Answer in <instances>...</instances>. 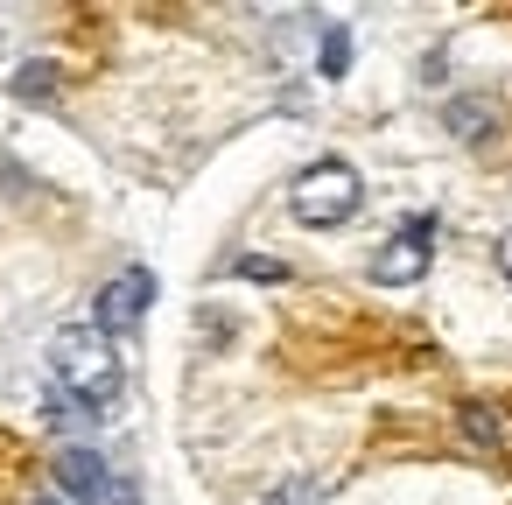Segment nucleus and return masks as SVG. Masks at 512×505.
Wrapping results in <instances>:
<instances>
[{"mask_svg": "<svg viewBox=\"0 0 512 505\" xmlns=\"http://www.w3.org/2000/svg\"><path fill=\"white\" fill-rule=\"evenodd\" d=\"M0 36H8V29H0Z\"/></svg>", "mask_w": 512, "mask_h": 505, "instance_id": "2eb2a0df", "label": "nucleus"}, {"mask_svg": "<svg viewBox=\"0 0 512 505\" xmlns=\"http://www.w3.org/2000/svg\"><path fill=\"white\" fill-rule=\"evenodd\" d=\"M260 505H323V477H309V470H295V477H281Z\"/></svg>", "mask_w": 512, "mask_h": 505, "instance_id": "0eeeda50", "label": "nucleus"}, {"mask_svg": "<svg viewBox=\"0 0 512 505\" xmlns=\"http://www.w3.org/2000/svg\"><path fill=\"white\" fill-rule=\"evenodd\" d=\"M36 505H64V498H36Z\"/></svg>", "mask_w": 512, "mask_h": 505, "instance_id": "4468645a", "label": "nucleus"}, {"mask_svg": "<svg viewBox=\"0 0 512 505\" xmlns=\"http://www.w3.org/2000/svg\"><path fill=\"white\" fill-rule=\"evenodd\" d=\"M344 71H351V29L330 22L323 29V78H344Z\"/></svg>", "mask_w": 512, "mask_h": 505, "instance_id": "1a4fd4ad", "label": "nucleus"}, {"mask_svg": "<svg viewBox=\"0 0 512 505\" xmlns=\"http://www.w3.org/2000/svg\"><path fill=\"white\" fill-rule=\"evenodd\" d=\"M498 274L512 281V232H498Z\"/></svg>", "mask_w": 512, "mask_h": 505, "instance_id": "f8f14e48", "label": "nucleus"}, {"mask_svg": "<svg viewBox=\"0 0 512 505\" xmlns=\"http://www.w3.org/2000/svg\"><path fill=\"white\" fill-rule=\"evenodd\" d=\"M57 484H64L71 498H92V505H106V491H113L120 477L106 470V456H99V449H78V442H71V449H57Z\"/></svg>", "mask_w": 512, "mask_h": 505, "instance_id": "39448f33", "label": "nucleus"}, {"mask_svg": "<svg viewBox=\"0 0 512 505\" xmlns=\"http://www.w3.org/2000/svg\"><path fill=\"white\" fill-rule=\"evenodd\" d=\"M442 120H449V134H456V141H484L491 106H484V99H449V113H442Z\"/></svg>", "mask_w": 512, "mask_h": 505, "instance_id": "423d86ee", "label": "nucleus"}, {"mask_svg": "<svg viewBox=\"0 0 512 505\" xmlns=\"http://www.w3.org/2000/svg\"><path fill=\"white\" fill-rule=\"evenodd\" d=\"M239 274H246V281H288L281 260H239Z\"/></svg>", "mask_w": 512, "mask_h": 505, "instance_id": "9d476101", "label": "nucleus"}, {"mask_svg": "<svg viewBox=\"0 0 512 505\" xmlns=\"http://www.w3.org/2000/svg\"><path fill=\"white\" fill-rule=\"evenodd\" d=\"M365 204V183H358V169L351 162H316V169H302L295 176V190H288V211L302 218V225H316V232H330V225H344L351 211Z\"/></svg>", "mask_w": 512, "mask_h": 505, "instance_id": "f03ea898", "label": "nucleus"}, {"mask_svg": "<svg viewBox=\"0 0 512 505\" xmlns=\"http://www.w3.org/2000/svg\"><path fill=\"white\" fill-rule=\"evenodd\" d=\"M428 260H435V218L414 211V218L372 253V281H379V288H414V281L428 274Z\"/></svg>", "mask_w": 512, "mask_h": 505, "instance_id": "7ed1b4c3", "label": "nucleus"}, {"mask_svg": "<svg viewBox=\"0 0 512 505\" xmlns=\"http://www.w3.org/2000/svg\"><path fill=\"white\" fill-rule=\"evenodd\" d=\"M148 302H155V274H148V267H120V274L99 288L92 323H99L106 337H120V330H134V323L148 316Z\"/></svg>", "mask_w": 512, "mask_h": 505, "instance_id": "20e7f679", "label": "nucleus"}, {"mask_svg": "<svg viewBox=\"0 0 512 505\" xmlns=\"http://www.w3.org/2000/svg\"><path fill=\"white\" fill-rule=\"evenodd\" d=\"M106 505H134V484H127V477H120V484H113V491H106Z\"/></svg>", "mask_w": 512, "mask_h": 505, "instance_id": "ddd939ff", "label": "nucleus"}, {"mask_svg": "<svg viewBox=\"0 0 512 505\" xmlns=\"http://www.w3.org/2000/svg\"><path fill=\"white\" fill-rule=\"evenodd\" d=\"M463 428H470V435H477V442H491V435H498V428H491V414H484V407H463Z\"/></svg>", "mask_w": 512, "mask_h": 505, "instance_id": "9b49d317", "label": "nucleus"}, {"mask_svg": "<svg viewBox=\"0 0 512 505\" xmlns=\"http://www.w3.org/2000/svg\"><path fill=\"white\" fill-rule=\"evenodd\" d=\"M50 379H57V393L71 407L106 414L120 400V351H113V337L99 323H64L50 337Z\"/></svg>", "mask_w": 512, "mask_h": 505, "instance_id": "f257e3e1", "label": "nucleus"}, {"mask_svg": "<svg viewBox=\"0 0 512 505\" xmlns=\"http://www.w3.org/2000/svg\"><path fill=\"white\" fill-rule=\"evenodd\" d=\"M8 92L15 99H57V64H22Z\"/></svg>", "mask_w": 512, "mask_h": 505, "instance_id": "6e6552de", "label": "nucleus"}]
</instances>
